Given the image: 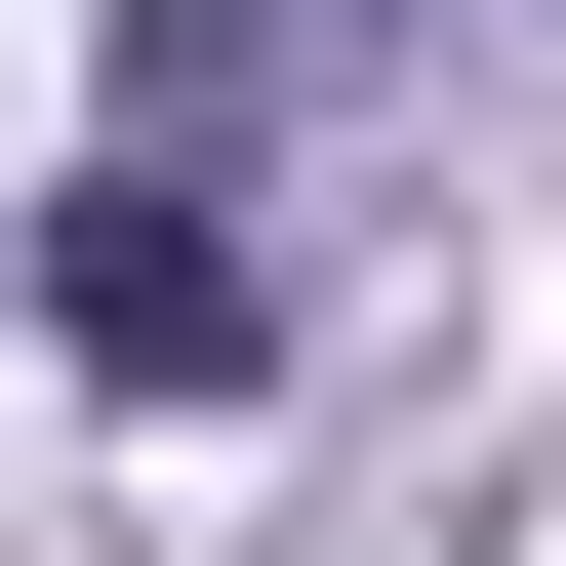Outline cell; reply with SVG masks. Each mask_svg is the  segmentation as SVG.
<instances>
[{"label":"cell","instance_id":"obj_1","mask_svg":"<svg viewBox=\"0 0 566 566\" xmlns=\"http://www.w3.org/2000/svg\"><path fill=\"white\" fill-rule=\"evenodd\" d=\"M41 365H82V405H243V365H283V243H243V163H163V122H122V163L41 202Z\"/></svg>","mask_w":566,"mask_h":566},{"label":"cell","instance_id":"obj_2","mask_svg":"<svg viewBox=\"0 0 566 566\" xmlns=\"http://www.w3.org/2000/svg\"><path fill=\"white\" fill-rule=\"evenodd\" d=\"M365 41H405V0H122V82H163V163H243V122H283V82H365Z\"/></svg>","mask_w":566,"mask_h":566}]
</instances>
